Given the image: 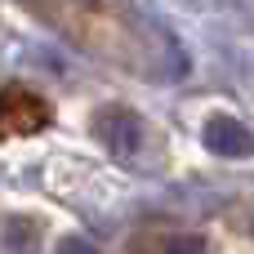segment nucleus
<instances>
[{
  "label": "nucleus",
  "mask_w": 254,
  "mask_h": 254,
  "mask_svg": "<svg viewBox=\"0 0 254 254\" xmlns=\"http://www.w3.org/2000/svg\"><path fill=\"white\" fill-rule=\"evenodd\" d=\"M54 107L27 89V85H4L0 89V138H31L40 129H49Z\"/></svg>",
  "instance_id": "1"
},
{
  "label": "nucleus",
  "mask_w": 254,
  "mask_h": 254,
  "mask_svg": "<svg viewBox=\"0 0 254 254\" xmlns=\"http://www.w3.org/2000/svg\"><path fill=\"white\" fill-rule=\"evenodd\" d=\"M201 138H205V147L214 152V156H228V161H246L254 156V129L246 121H237V116H210L205 121V129H201Z\"/></svg>",
  "instance_id": "2"
},
{
  "label": "nucleus",
  "mask_w": 254,
  "mask_h": 254,
  "mask_svg": "<svg viewBox=\"0 0 254 254\" xmlns=\"http://www.w3.org/2000/svg\"><path fill=\"white\" fill-rule=\"evenodd\" d=\"M94 134L103 138V147L112 156H134L138 138H143V121L129 112V107H103L94 116Z\"/></svg>",
  "instance_id": "3"
},
{
  "label": "nucleus",
  "mask_w": 254,
  "mask_h": 254,
  "mask_svg": "<svg viewBox=\"0 0 254 254\" xmlns=\"http://www.w3.org/2000/svg\"><path fill=\"white\" fill-rule=\"evenodd\" d=\"M156 254H210V250H205V237H196V232H179V237H165Z\"/></svg>",
  "instance_id": "4"
},
{
  "label": "nucleus",
  "mask_w": 254,
  "mask_h": 254,
  "mask_svg": "<svg viewBox=\"0 0 254 254\" xmlns=\"http://www.w3.org/2000/svg\"><path fill=\"white\" fill-rule=\"evenodd\" d=\"M54 254H98V246L85 241V237H63V241L54 246Z\"/></svg>",
  "instance_id": "5"
}]
</instances>
